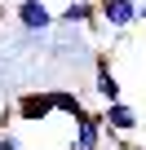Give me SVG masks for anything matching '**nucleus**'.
Returning <instances> with one entry per match:
<instances>
[{"label": "nucleus", "instance_id": "obj_1", "mask_svg": "<svg viewBox=\"0 0 146 150\" xmlns=\"http://www.w3.org/2000/svg\"><path fill=\"white\" fill-rule=\"evenodd\" d=\"M14 18H18V27H22L27 35H40V31L58 27V13L49 9V0H18Z\"/></svg>", "mask_w": 146, "mask_h": 150}, {"label": "nucleus", "instance_id": "obj_2", "mask_svg": "<svg viewBox=\"0 0 146 150\" xmlns=\"http://www.w3.org/2000/svg\"><path fill=\"white\" fill-rule=\"evenodd\" d=\"M102 141H106L102 115H98V110H84L75 124H71V146H66V150H98Z\"/></svg>", "mask_w": 146, "mask_h": 150}, {"label": "nucleus", "instance_id": "obj_3", "mask_svg": "<svg viewBox=\"0 0 146 150\" xmlns=\"http://www.w3.org/2000/svg\"><path fill=\"white\" fill-rule=\"evenodd\" d=\"M14 115H18L22 124H49V119H53V97H49V88H44V93H40V88L22 93V97L14 102Z\"/></svg>", "mask_w": 146, "mask_h": 150}, {"label": "nucleus", "instance_id": "obj_4", "mask_svg": "<svg viewBox=\"0 0 146 150\" xmlns=\"http://www.w3.org/2000/svg\"><path fill=\"white\" fill-rule=\"evenodd\" d=\"M98 115H102V128H106L111 137H128V132H137V124H142V119H137V110H133L128 102H115V106H102Z\"/></svg>", "mask_w": 146, "mask_h": 150}, {"label": "nucleus", "instance_id": "obj_5", "mask_svg": "<svg viewBox=\"0 0 146 150\" xmlns=\"http://www.w3.org/2000/svg\"><path fill=\"white\" fill-rule=\"evenodd\" d=\"M98 18L111 31H124L137 22V0H98Z\"/></svg>", "mask_w": 146, "mask_h": 150}, {"label": "nucleus", "instance_id": "obj_6", "mask_svg": "<svg viewBox=\"0 0 146 150\" xmlns=\"http://www.w3.org/2000/svg\"><path fill=\"white\" fill-rule=\"evenodd\" d=\"M93 93H98V102H102V106H115V102H124V97H120V80H115V71H111V57H106V53H98Z\"/></svg>", "mask_w": 146, "mask_h": 150}, {"label": "nucleus", "instance_id": "obj_7", "mask_svg": "<svg viewBox=\"0 0 146 150\" xmlns=\"http://www.w3.org/2000/svg\"><path fill=\"white\" fill-rule=\"evenodd\" d=\"M58 22L62 27H102L98 0H66V5L58 9Z\"/></svg>", "mask_w": 146, "mask_h": 150}, {"label": "nucleus", "instance_id": "obj_8", "mask_svg": "<svg viewBox=\"0 0 146 150\" xmlns=\"http://www.w3.org/2000/svg\"><path fill=\"white\" fill-rule=\"evenodd\" d=\"M49 97H53V115H66L71 124H75L89 106H84V97L75 93V88H49Z\"/></svg>", "mask_w": 146, "mask_h": 150}, {"label": "nucleus", "instance_id": "obj_9", "mask_svg": "<svg viewBox=\"0 0 146 150\" xmlns=\"http://www.w3.org/2000/svg\"><path fill=\"white\" fill-rule=\"evenodd\" d=\"M0 146H5V150H27V146H22V137H18V132H0Z\"/></svg>", "mask_w": 146, "mask_h": 150}, {"label": "nucleus", "instance_id": "obj_10", "mask_svg": "<svg viewBox=\"0 0 146 150\" xmlns=\"http://www.w3.org/2000/svg\"><path fill=\"white\" fill-rule=\"evenodd\" d=\"M137 18H146V0H137Z\"/></svg>", "mask_w": 146, "mask_h": 150}, {"label": "nucleus", "instance_id": "obj_11", "mask_svg": "<svg viewBox=\"0 0 146 150\" xmlns=\"http://www.w3.org/2000/svg\"><path fill=\"white\" fill-rule=\"evenodd\" d=\"M0 150H5V146H0Z\"/></svg>", "mask_w": 146, "mask_h": 150}]
</instances>
